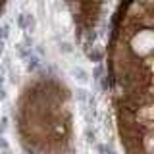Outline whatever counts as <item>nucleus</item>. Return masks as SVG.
<instances>
[{"label":"nucleus","instance_id":"obj_10","mask_svg":"<svg viewBox=\"0 0 154 154\" xmlns=\"http://www.w3.org/2000/svg\"><path fill=\"white\" fill-rule=\"evenodd\" d=\"M23 45H25L27 48H33V37L31 35H29V33H25V35H23Z\"/></svg>","mask_w":154,"mask_h":154},{"label":"nucleus","instance_id":"obj_4","mask_svg":"<svg viewBox=\"0 0 154 154\" xmlns=\"http://www.w3.org/2000/svg\"><path fill=\"white\" fill-rule=\"evenodd\" d=\"M89 96H91V94H89V91H87L85 87H79V89L75 91V98L79 100V104H81V106H85V104H87Z\"/></svg>","mask_w":154,"mask_h":154},{"label":"nucleus","instance_id":"obj_11","mask_svg":"<svg viewBox=\"0 0 154 154\" xmlns=\"http://www.w3.org/2000/svg\"><path fill=\"white\" fill-rule=\"evenodd\" d=\"M0 150H10V143L6 141V137L0 135Z\"/></svg>","mask_w":154,"mask_h":154},{"label":"nucleus","instance_id":"obj_6","mask_svg":"<svg viewBox=\"0 0 154 154\" xmlns=\"http://www.w3.org/2000/svg\"><path fill=\"white\" fill-rule=\"evenodd\" d=\"M85 139H87V143H93V144L96 143V131L91 127V125L85 129Z\"/></svg>","mask_w":154,"mask_h":154},{"label":"nucleus","instance_id":"obj_8","mask_svg":"<svg viewBox=\"0 0 154 154\" xmlns=\"http://www.w3.org/2000/svg\"><path fill=\"white\" fill-rule=\"evenodd\" d=\"M8 122H10L8 116H2V118H0V135L6 133V129H8Z\"/></svg>","mask_w":154,"mask_h":154},{"label":"nucleus","instance_id":"obj_7","mask_svg":"<svg viewBox=\"0 0 154 154\" xmlns=\"http://www.w3.org/2000/svg\"><path fill=\"white\" fill-rule=\"evenodd\" d=\"M102 71H104V67H102V62H100V64H96V66H94V69H93V79H94V81H98V79H100V75H102Z\"/></svg>","mask_w":154,"mask_h":154},{"label":"nucleus","instance_id":"obj_9","mask_svg":"<svg viewBox=\"0 0 154 154\" xmlns=\"http://www.w3.org/2000/svg\"><path fill=\"white\" fill-rule=\"evenodd\" d=\"M16 21H17V27H19V31H25V14H17Z\"/></svg>","mask_w":154,"mask_h":154},{"label":"nucleus","instance_id":"obj_1","mask_svg":"<svg viewBox=\"0 0 154 154\" xmlns=\"http://www.w3.org/2000/svg\"><path fill=\"white\" fill-rule=\"evenodd\" d=\"M69 75L73 77L75 81L83 83V85H87V83H89V79H91V73L85 69V67H81V66H71L69 67Z\"/></svg>","mask_w":154,"mask_h":154},{"label":"nucleus","instance_id":"obj_13","mask_svg":"<svg viewBox=\"0 0 154 154\" xmlns=\"http://www.w3.org/2000/svg\"><path fill=\"white\" fill-rule=\"evenodd\" d=\"M0 154H2V152H0Z\"/></svg>","mask_w":154,"mask_h":154},{"label":"nucleus","instance_id":"obj_2","mask_svg":"<svg viewBox=\"0 0 154 154\" xmlns=\"http://www.w3.org/2000/svg\"><path fill=\"white\" fill-rule=\"evenodd\" d=\"M14 50H16V54L19 56V60H27V58L33 54V48H27L23 42H16V45H14Z\"/></svg>","mask_w":154,"mask_h":154},{"label":"nucleus","instance_id":"obj_3","mask_svg":"<svg viewBox=\"0 0 154 154\" xmlns=\"http://www.w3.org/2000/svg\"><path fill=\"white\" fill-rule=\"evenodd\" d=\"M87 58H89L91 62H94V64H100V62H102V58H104V54H102V50H98L96 46H93V50H91V48H87Z\"/></svg>","mask_w":154,"mask_h":154},{"label":"nucleus","instance_id":"obj_5","mask_svg":"<svg viewBox=\"0 0 154 154\" xmlns=\"http://www.w3.org/2000/svg\"><path fill=\"white\" fill-rule=\"evenodd\" d=\"M58 46H60V52H64V54H73V52H75V48L71 46V42L58 41Z\"/></svg>","mask_w":154,"mask_h":154},{"label":"nucleus","instance_id":"obj_12","mask_svg":"<svg viewBox=\"0 0 154 154\" xmlns=\"http://www.w3.org/2000/svg\"><path fill=\"white\" fill-rule=\"evenodd\" d=\"M0 38H4V37H2V25H0Z\"/></svg>","mask_w":154,"mask_h":154}]
</instances>
